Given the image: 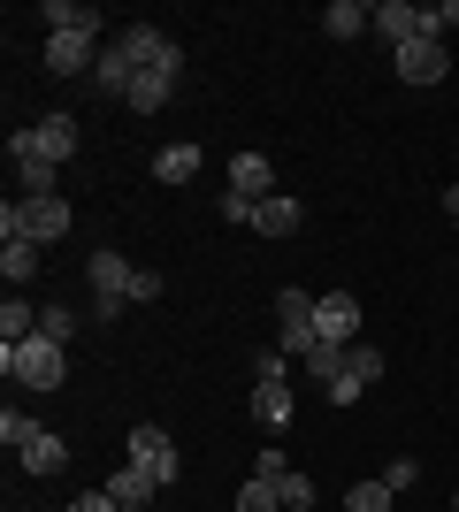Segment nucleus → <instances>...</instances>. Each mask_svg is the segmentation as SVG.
I'll list each match as a JSON object with an SVG mask.
<instances>
[{
	"label": "nucleus",
	"mask_w": 459,
	"mask_h": 512,
	"mask_svg": "<svg viewBox=\"0 0 459 512\" xmlns=\"http://www.w3.org/2000/svg\"><path fill=\"white\" fill-rule=\"evenodd\" d=\"M123 54H131V100L123 107H138V115H161L169 107V92H176V77H184V46L161 31V23H123Z\"/></svg>",
	"instance_id": "1"
},
{
	"label": "nucleus",
	"mask_w": 459,
	"mask_h": 512,
	"mask_svg": "<svg viewBox=\"0 0 459 512\" xmlns=\"http://www.w3.org/2000/svg\"><path fill=\"white\" fill-rule=\"evenodd\" d=\"M0 375L23 390H62V344L54 337H23V344H0Z\"/></svg>",
	"instance_id": "2"
},
{
	"label": "nucleus",
	"mask_w": 459,
	"mask_h": 512,
	"mask_svg": "<svg viewBox=\"0 0 459 512\" xmlns=\"http://www.w3.org/2000/svg\"><path fill=\"white\" fill-rule=\"evenodd\" d=\"M8 161H54V169H69L77 161V115H46L31 130H8Z\"/></svg>",
	"instance_id": "3"
},
{
	"label": "nucleus",
	"mask_w": 459,
	"mask_h": 512,
	"mask_svg": "<svg viewBox=\"0 0 459 512\" xmlns=\"http://www.w3.org/2000/svg\"><path fill=\"white\" fill-rule=\"evenodd\" d=\"M276 344H284L291 360H306V352H314V291H299V283H284V291H276Z\"/></svg>",
	"instance_id": "4"
},
{
	"label": "nucleus",
	"mask_w": 459,
	"mask_h": 512,
	"mask_svg": "<svg viewBox=\"0 0 459 512\" xmlns=\"http://www.w3.org/2000/svg\"><path fill=\"white\" fill-rule=\"evenodd\" d=\"M123 451H131V467H146L153 482H161V490H169L176 474H184V459H176V436H169V428H153V421H138Z\"/></svg>",
	"instance_id": "5"
},
{
	"label": "nucleus",
	"mask_w": 459,
	"mask_h": 512,
	"mask_svg": "<svg viewBox=\"0 0 459 512\" xmlns=\"http://www.w3.org/2000/svg\"><path fill=\"white\" fill-rule=\"evenodd\" d=\"M85 283H92V306H131V283H138V268L115 245H100V253L85 260Z\"/></svg>",
	"instance_id": "6"
},
{
	"label": "nucleus",
	"mask_w": 459,
	"mask_h": 512,
	"mask_svg": "<svg viewBox=\"0 0 459 512\" xmlns=\"http://www.w3.org/2000/svg\"><path fill=\"white\" fill-rule=\"evenodd\" d=\"M391 69H398V85H444L452 46H444V39H406V46L391 54Z\"/></svg>",
	"instance_id": "7"
},
{
	"label": "nucleus",
	"mask_w": 459,
	"mask_h": 512,
	"mask_svg": "<svg viewBox=\"0 0 459 512\" xmlns=\"http://www.w3.org/2000/svg\"><path fill=\"white\" fill-rule=\"evenodd\" d=\"M314 337L322 344H360V299H352V291H322V299H314Z\"/></svg>",
	"instance_id": "8"
},
{
	"label": "nucleus",
	"mask_w": 459,
	"mask_h": 512,
	"mask_svg": "<svg viewBox=\"0 0 459 512\" xmlns=\"http://www.w3.org/2000/svg\"><path fill=\"white\" fill-rule=\"evenodd\" d=\"M46 77H92V62H100V54H92V39L85 31H46Z\"/></svg>",
	"instance_id": "9"
},
{
	"label": "nucleus",
	"mask_w": 459,
	"mask_h": 512,
	"mask_svg": "<svg viewBox=\"0 0 459 512\" xmlns=\"http://www.w3.org/2000/svg\"><path fill=\"white\" fill-rule=\"evenodd\" d=\"M375 31L391 39V54L406 39H429V8H414V0H375Z\"/></svg>",
	"instance_id": "10"
},
{
	"label": "nucleus",
	"mask_w": 459,
	"mask_h": 512,
	"mask_svg": "<svg viewBox=\"0 0 459 512\" xmlns=\"http://www.w3.org/2000/svg\"><path fill=\"white\" fill-rule=\"evenodd\" d=\"M230 192L238 199H276V169H268V153H230Z\"/></svg>",
	"instance_id": "11"
},
{
	"label": "nucleus",
	"mask_w": 459,
	"mask_h": 512,
	"mask_svg": "<svg viewBox=\"0 0 459 512\" xmlns=\"http://www.w3.org/2000/svg\"><path fill=\"white\" fill-rule=\"evenodd\" d=\"M100 490H108V497H115V505H123V512H146L153 497H161V482H153L146 467H131V459H123V467H115L108 482H100Z\"/></svg>",
	"instance_id": "12"
},
{
	"label": "nucleus",
	"mask_w": 459,
	"mask_h": 512,
	"mask_svg": "<svg viewBox=\"0 0 459 512\" xmlns=\"http://www.w3.org/2000/svg\"><path fill=\"white\" fill-rule=\"evenodd\" d=\"M199 138H176V146H161L153 153V184H199Z\"/></svg>",
	"instance_id": "13"
},
{
	"label": "nucleus",
	"mask_w": 459,
	"mask_h": 512,
	"mask_svg": "<svg viewBox=\"0 0 459 512\" xmlns=\"http://www.w3.org/2000/svg\"><path fill=\"white\" fill-rule=\"evenodd\" d=\"M31 207V245H54V237H69V222H77V207H69L62 192L54 199H23Z\"/></svg>",
	"instance_id": "14"
},
{
	"label": "nucleus",
	"mask_w": 459,
	"mask_h": 512,
	"mask_svg": "<svg viewBox=\"0 0 459 512\" xmlns=\"http://www.w3.org/2000/svg\"><path fill=\"white\" fill-rule=\"evenodd\" d=\"M299 222H306V207H299V199H284V192L253 207V230H261V237H299Z\"/></svg>",
	"instance_id": "15"
},
{
	"label": "nucleus",
	"mask_w": 459,
	"mask_h": 512,
	"mask_svg": "<svg viewBox=\"0 0 459 512\" xmlns=\"http://www.w3.org/2000/svg\"><path fill=\"white\" fill-rule=\"evenodd\" d=\"M322 31H329V39H360V31H375V8H368V0H329Z\"/></svg>",
	"instance_id": "16"
},
{
	"label": "nucleus",
	"mask_w": 459,
	"mask_h": 512,
	"mask_svg": "<svg viewBox=\"0 0 459 512\" xmlns=\"http://www.w3.org/2000/svg\"><path fill=\"white\" fill-rule=\"evenodd\" d=\"M39 16L54 23V31H85V39H100V23H108L100 8H92V0H46Z\"/></svg>",
	"instance_id": "17"
},
{
	"label": "nucleus",
	"mask_w": 459,
	"mask_h": 512,
	"mask_svg": "<svg viewBox=\"0 0 459 512\" xmlns=\"http://www.w3.org/2000/svg\"><path fill=\"white\" fill-rule=\"evenodd\" d=\"M16 459H23L31 474H62V467H69V444L54 436V428H39V436H31V444H23Z\"/></svg>",
	"instance_id": "18"
},
{
	"label": "nucleus",
	"mask_w": 459,
	"mask_h": 512,
	"mask_svg": "<svg viewBox=\"0 0 459 512\" xmlns=\"http://www.w3.org/2000/svg\"><path fill=\"white\" fill-rule=\"evenodd\" d=\"M253 421L276 436V428H291V390L284 383H253Z\"/></svg>",
	"instance_id": "19"
},
{
	"label": "nucleus",
	"mask_w": 459,
	"mask_h": 512,
	"mask_svg": "<svg viewBox=\"0 0 459 512\" xmlns=\"http://www.w3.org/2000/svg\"><path fill=\"white\" fill-rule=\"evenodd\" d=\"M39 337V306L23 299V291H8V306H0V344H23Z\"/></svg>",
	"instance_id": "20"
},
{
	"label": "nucleus",
	"mask_w": 459,
	"mask_h": 512,
	"mask_svg": "<svg viewBox=\"0 0 459 512\" xmlns=\"http://www.w3.org/2000/svg\"><path fill=\"white\" fill-rule=\"evenodd\" d=\"M230 512H284V474H253Z\"/></svg>",
	"instance_id": "21"
},
{
	"label": "nucleus",
	"mask_w": 459,
	"mask_h": 512,
	"mask_svg": "<svg viewBox=\"0 0 459 512\" xmlns=\"http://www.w3.org/2000/svg\"><path fill=\"white\" fill-rule=\"evenodd\" d=\"M0 276H8V291H23V283L39 276V245H31V237H16V245H0Z\"/></svg>",
	"instance_id": "22"
},
{
	"label": "nucleus",
	"mask_w": 459,
	"mask_h": 512,
	"mask_svg": "<svg viewBox=\"0 0 459 512\" xmlns=\"http://www.w3.org/2000/svg\"><path fill=\"white\" fill-rule=\"evenodd\" d=\"M54 176H62L54 161H16V192L23 199H54Z\"/></svg>",
	"instance_id": "23"
},
{
	"label": "nucleus",
	"mask_w": 459,
	"mask_h": 512,
	"mask_svg": "<svg viewBox=\"0 0 459 512\" xmlns=\"http://www.w3.org/2000/svg\"><path fill=\"white\" fill-rule=\"evenodd\" d=\"M299 367H306V375H314V383L329 390V383H337V375H345V344H314V352H306Z\"/></svg>",
	"instance_id": "24"
},
{
	"label": "nucleus",
	"mask_w": 459,
	"mask_h": 512,
	"mask_svg": "<svg viewBox=\"0 0 459 512\" xmlns=\"http://www.w3.org/2000/svg\"><path fill=\"white\" fill-rule=\"evenodd\" d=\"M391 482H352V490H345V512H391Z\"/></svg>",
	"instance_id": "25"
},
{
	"label": "nucleus",
	"mask_w": 459,
	"mask_h": 512,
	"mask_svg": "<svg viewBox=\"0 0 459 512\" xmlns=\"http://www.w3.org/2000/svg\"><path fill=\"white\" fill-rule=\"evenodd\" d=\"M31 436H39V421H31V413H16V406L0 413V444H8V451H23Z\"/></svg>",
	"instance_id": "26"
},
{
	"label": "nucleus",
	"mask_w": 459,
	"mask_h": 512,
	"mask_svg": "<svg viewBox=\"0 0 459 512\" xmlns=\"http://www.w3.org/2000/svg\"><path fill=\"white\" fill-rule=\"evenodd\" d=\"M345 367L360 375V383H375V375H383V352H375V344L360 337V344H345Z\"/></svg>",
	"instance_id": "27"
},
{
	"label": "nucleus",
	"mask_w": 459,
	"mask_h": 512,
	"mask_svg": "<svg viewBox=\"0 0 459 512\" xmlns=\"http://www.w3.org/2000/svg\"><path fill=\"white\" fill-rule=\"evenodd\" d=\"M39 337L69 344V337H77V314H69V306H39Z\"/></svg>",
	"instance_id": "28"
},
{
	"label": "nucleus",
	"mask_w": 459,
	"mask_h": 512,
	"mask_svg": "<svg viewBox=\"0 0 459 512\" xmlns=\"http://www.w3.org/2000/svg\"><path fill=\"white\" fill-rule=\"evenodd\" d=\"M16 237H31V207L8 199V207H0V245H16Z\"/></svg>",
	"instance_id": "29"
},
{
	"label": "nucleus",
	"mask_w": 459,
	"mask_h": 512,
	"mask_svg": "<svg viewBox=\"0 0 459 512\" xmlns=\"http://www.w3.org/2000/svg\"><path fill=\"white\" fill-rule=\"evenodd\" d=\"M284 512H314V482L306 474H284Z\"/></svg>",
	"instance_id": "30"
},
{
	"label": "nucleus",
	"mask_w": 459,
	"mask_h": 512,
	"mask_svg": "<svg viewBox=\"0 0 459 512\" xmlns=\"http://www.w3.org/2000/svg\"><path fill=\"white\" fill-rule=\"evenodd\" d=\"M383 482H391V490L406 497V490H414V482H421V459H391V467H383Z\"/></svg>",
	"instance_id": "31"
},
{
	"label": "nucleus",
	"mask_w": 459,
	"mask_h": 512,
	"mask_svg": "<svg viewBox=\"0 0 459 512\" xmlns=\"http://www.w3.org/2000/svg\"><path fill=\"white\" fill-rule=\"evenodd\" d=\"M215 214H222V222H245V230H253V199H238V192H222Z\"/></svg>",
	"instance_id": "32"
},
{
	"label": "nucleus",
	"mask_w": 459,
	"mask_h": 512,
	"mask_svg": "<svg viewBox=\"0 0 459 512\" xmlns=\"http://www.w3.org/2000/svg\"><path fill=\"white\" fill-rule=\"evenodd\" d=\"M161 299V276H153V268H138V283H131V306H153Z\"/></svg>",
	"instance_id": "33"
},
{
	"label": "nucleus",
	"mask_w": 459,
	"mask_h": 512,
	"mask_svg": "<svg viewBox=\"0 0 459 512\" xmlns=\"http://www.w3.org/2000/svg\"><path fill=\"white\" fill-rule=\"evenodd\" d=\"M452 23H459V0H444V8H429V39H444Z\"/></svg>",
	"instance_id": "34"
},
{
	"label": "nucleus",
	"mask_w": 459,
	"mask_h": 512,
	"mask_svg": "<svg viewBox=\"0 0 459 512\" xmlns=\"http://www.w3.org/2000/svg\"><path fill=\"white\" fill-rule=\"evenodd\" d=\"M69 512H123V505H115L108 490H92V497H77V505H69Z\"/></svg>",
	"instance_id": "35"
},
{
	"label": "nucleus",
	"mask_w": 459,
	"mask_h": 512,
	"mask_svg": "<svg viewBox=\"0 0 459 512\" xmlns=\"http://www.w3.org/2000/svg\"><path fill=\"white\" fill-rule=\"evenodd\" d=\"M444 214H452V222H459V184H444Z\"/></svg>",
	"instance_id": "36"
},
{
	"label": "nucleus",
	"mask_w": 459,
	"mask_h": 512,
	"mask_svg": "<svg viewBox=\"0 0 459 512\" xmlns=\"http://www.w3.org/2000/svg\"><path fill=\"white\" fill-rule=\"evenodd\" d=\"M452 512H459V490H452Z\"/></svg>",
	"instance_id": "37"
}]
</instances>
